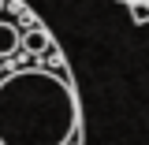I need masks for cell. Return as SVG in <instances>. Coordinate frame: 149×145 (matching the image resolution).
Masks as SVG:
<instances>
[{"label":"cell","instance_id":"7a4b0ae2","mask_svg":"<svg viewBox=\"0 0 149 145\" xmlns=\"http://www.w3.org/2000/svg\"><path fill=\"white\" fill-rule=\"evenodd\" d=\"M119 4H127L134 22H149V0H119Z\"/></svg>","mask_w":149,"mask_h":145},{"label":"cell","instance_id":"6da1fadb","mask_svg":"<svg viewBox=\"0 0 149 145\" xmlns=\"http://www.w3.org/2000/svg\"><path fill=\"white\" fill-rule=\"evenodd\" d=\"M67 56L26 0H0V145H78Z\"/></svg>","mask_w":149,"mask_h":145}]
</instances>
